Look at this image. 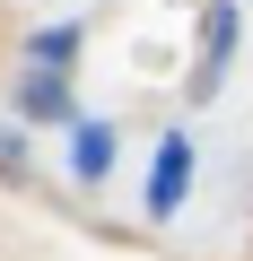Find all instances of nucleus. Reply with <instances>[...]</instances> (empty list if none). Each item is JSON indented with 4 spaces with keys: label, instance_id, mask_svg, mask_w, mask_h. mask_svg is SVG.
<instances>
[{
    "label": "nucleus",
    "instance_id": "nucleus-1",
    "mask_svg": "<svg viewBox=\"0 0 253 261\" xmlns=\"http://www.w3.org/2000/svg\"><path fill=\"white\" fill-rule=\"evenodd\" d=\"M183 174H192V157H183V140H175V148L157 157V209H175V200H183Z\"/></svg>",
    "mask_w": 253,
    "mask_h": 261
}]
</instances>
